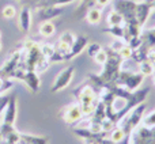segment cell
Returning a JSON list of instances; mask_svg holds the SVG:
<instances>
[{
    "instance_id": "6da1fadb",
    "label": "cell",
    "mask_w": 155,
    "mask_h": 144,
    "mask_svg": "<svg viewBox=\"0 0 155 144\" xmlns=\"http://www.w3.org/2000/svg\"><path fill=\"white\" fill-rule=\"evenodd\" d=\"M144 110H146V103L137 105L132 110H129L123 118L117 123V126H120L127 135H131V132L134 131L136 126H139V124L142 123L143 117H144Z\"/></svg>"
},
{
    "instance_id": "7a4b0ae2",
    "label": "cell",
    "mask_w": 155,
    "mask_h": 144,
    "mask_svg": "<svg viewBox=\"0 0 155 144\" xmlns=\"http://www.w3.org/2000/svg\"><path fill=\"white\" fill-rule=\"evenodd\" d=\"M144 75H142L140 72H134V71H125L121 70L120 74L116 80V86L125 88L127 91H136L140 87V84L143 83Z\"/></svg>"
},
{
    "instance_id": "3957f363",
    "label": "cell",
    "mask_w": 155,
    "mask_h": 144,
    "mask_svg": "<svg viewBox=\"0 0 155 144\" xmlns=\"http://www.w3.org/2000/svg\"><path fill=\"white\" fill-rule=\"evenodd\" d=\"M113 10L121 14L124 22L135 18L136 14V2L135 0H113Z\"/></svg>"
},
{
    "instance_id": "277c9868",
    "label": "cell",
    "mask_w": 155,
    "mask_h": 144,
    "mask_svg": "<svg viewBox=\"0 0 155 144\" xmlns=\"http://www.w3.org/2000/svg\"><path fill=\"white\" fill-rule=\"evenodd\" d=\"M74 74H75V68L74 67L64 68V70L56 76V79H54V83L51 88L52 93H57V91L64 90L65 87H68V84H70L71 80H72Z\"/></svg>"
},
{
    "instance_id": "5b68a950",
    "label": "cell",
    "mask_w": 155,
    "mask_h": 144,
    "mask_svg": "<svg viewBox=\"0 0 155 144\" xmlns=\"http://www.w3.org/2000/svg\"><path fill=\"white\" fill-rule=\"evenodd\" d=\"M61 118L64 120V123H67V124L79 123V121L83 118L79 103H72V105L65 106L64 109L61 110Z\"/></svg>"
},
{
    "instance_id": "8992f818",
    "label": "cell",
    "mask_w": 155,
    "mask_h": 144,
    "mask_svg": "<svg viewBox=\"0 0 155 144\" xmlns=\"http://www.w3.org/2000/svg\"><path fill=\"white\" fill-rule=\"evenodd\" d=\"M37 18L38 21L45 22V21H51V19L56 18V16L61 15L63 14V7L61 5H46V7H41L37 8Z\"/></svg>"
},
{
    "instance_id": "52a82bcc",
    "label": "cell",
    "mask_w": 155,
    "mask_h": 144,
    "mask_svg": "<svg viewBox=\"0 0 155 144\" xmlns=\"http://www.w3.org/2000/svg\"><path fill=\"white\" fill-rule=\"evenodd\" d=\"M87 45H88V38L86 37V35H76L74 44L71 45L70 52L64 56V60H71V59H74V57L79 56V54L87 48Z\"/></svg>"
},
{
    "instance_id": "ba28073f",
    "label": "cell",
    "mask_w": 155,
    "mask_h": 144,
    "mask_svg": "<svg viewBox=\"0 0 155 144\" xmlns=\"http://www.w3.org/2000/svg\"><path fill=\"white\" fill-rule=\"evenodd\" d=\"M16 120V98L14 95H10V99L7 102V106L3 110V123L4 125H14Z\"/></svg>"
},
{
    "instance_id": "9c48e42d",
    "label": "cell",
    "mask_w": 155,
    "mask_h": 144,
    "mask_svg": "<svg viewBox=\"0 0 155 144\" xmlns=\"http://www.w3.org/2000/svg\"><path fill=\"white\" fill-rule=\"evenodd\" d=\"M151 10H153V7H151V4L148 2L136 3V14H135V18H136V21L139 22L142 26H144V23L147 22Z\"/></svg>"
},
{
    "instance_id": "30bf717a",
    "label": "cell",
    "mask_w": 155,
    "mask_h": 144,
    "mask_svg": "<svg viewBox=\"0 0 155 144\" xmlns=\"http://www.w3.org/2000/svg\"><path fill=\"white\" fill-rule=\"evenodd\" d=\"M21 80L26 83L27 87L31 90V93H37L38 88H40V77H38V75L35 71L26 70L23 72V75H22Z\"/></svg>"
},
{
    "instance_id": "8fae6325",
    "label": "cell",
    "mask_w": 155,
    "mask_h": 144,
    "mask_svg": "<svg viewBox=\"0 0 155 144\" xmlns=\"http://www.w3.org/2000/svg\"><path fill=\"white\" fill-rule=\"evenodd\" d=\"M31 26V8L23 5L19 14V29L23 33H27Z\"/></svg>"
},
{
    "instance_id": "7c38bea8",
    "label": "cell",
    "mask_w": 155,
    "mask_h": 144,
    "mask_svg": "<svg viewBox=\"0 0 155 144\" xmlns=\"http://www.w3.org/2000/svg\"><path fill=\"white\" fill-rule=\"evenodd\" d=\"M86 21L90 25H98L102 19V10L99 7H91L86 12Z\"/></svg>"
},
{
    "instance_id": "4fadbf2b",
    "label": "cell",
    "mask_w": 155,
    "mask_h": 144,
    "mask_svg": "<svg viewBox=\"0 0 155 144\" xmlns=\"http://www.w3.org/2000/svg\"><path fill=\"white\" fill-rule=\"evenodd\" d=\"M54 31H56V26H54L51 21L42 22V23L40 25V29H38L40 35H42V37H45V38L52 37V35L54 34Z\"/></svg>"
},
{
    "instance_id": "5bb4252c",
    "label": "cell",
    "mask_w": 155,
    "mask_h": 144,
    "mask_svg": "<svg viewBox=\"0 0 155 144\" xmlns=\"http://www.w3.org/2000/svg\"><path fill=\"white\" fill-rule=\"evenodd\" d=\"M106 23H107V26H123L124 18H123L121 14L117 12V11L112 10L109 12V15H107V18H106Z\"/></svg>"
},
{
    "instance_id": "9a60e30c",
    "label": "cell",
    "mask_w": 155,
    "mask_h": 144,
    "mask_svg": "<svg viewBox=\"0 0 155 144\" xmlns=\"http://www.w3.org/2000/svg\"><path fill=\"white\" fill-rule=\"evenodd\" d=\"M22 144H48L46 137H37L33 135H22L21 139Z\"/></svg>"
},
{
    "instance_id": "2e32d148",
    "label": "cell",
    "mask_w": 155,
    "mask_h": 144,
    "mask_svg": "<svg viewBox=\"0 0 155 144\" xmlns=\"http://www.w3.org/2000/svg\"><path fill=\"white\" fill-rule=\"evenodd\" d=\"M105 33H110L113 38H123L124 40V34H125V27L123 26H107L106 29H104Z\"/></svg>"
},
{
    "instance_id": "e0dca14e",
    "label": "cell",
    "mask_w": 155,
    "mask_h": 144,
    "mask_svg": "<svg viewBox=\"0 0 155 144\" xmlns=\"http://www.w3.org/2000/svg\"><path fill=\"white\" fill-rule=\"evenodd\" d=\"M40 51L42 53V56L51 61L52 57L56 53V46L52 45V44H42V45H40Z\"/></svg>"
},
{
    "instance_id": "ac0fdd59",
    "label": "cell",
    "mask_w": 155,
    "mask_h": 144,
    "mask_svg": "<svg viewBox=\"0 0 155 144\" xmlns=\"http://www.w3.org/2000/svg\"><path fill=\"white\" fill-rule=\"evenodd\" d=\"M139 70H140V74L144 75V76H151L155 68L151 65V63L148 60H144V61L139 63Z\"/></svg>"
},
{
    "instance_id": "d6986e66",
    "label": "cell",
    "mask_w": 155,
    "mask_h": 144,
    "mask_svg": "<svg viewBox=\"0 0 155 144\" xmlns=\"http://www.w3.org/2000/svg\"><path fill=\"white\" fill-rule=\"evenodd\" d=\"M2 15H3V18H5V19H12V18H15V15H16V8L14 7V5H11V4L5 5V7L2 10Z\"/></svg>"
},
{
    "instance_id": "ffe728a7",
    "label": "cell",
    "mask_w": 155,
    "mask_h": 144,
    "mask_svg": "<svg viewBox=\"0 0 155 144\" xmlns=\"http://www.w3.org/2000/svg\"><path fill=\"white\" fill-rule=\"evenodd\" d=\"M143 44V38L142 35H137V37H131L128 41H127V45L129 46V48H132L135 51V49H137L140 45Z\"/></svg>"
},
{
    "instance_id": "44dd1931",
    "label": "cell",
    "mask_w": 155,
    "mask_h": 144,
    "mask_svg": "<svg viewBox=\"0 0 155 144\" xmlns=\"http://www.w3.org/2000/svg\"><path fill=\"white\" fill-rule=\"evenodd\" d=\"M142 124L144 126H147V128H153V126H155V110L154 112H151L148 116L143 117Z\"/></svg>"
},
{
    "instance_id": "7402d4cb",
    "label": "cell",
    "mask_w": 155,
    "mask_h": 144,
    "mask_svg": "<svg viewBox=\"0 0 155 144\" xmlns=\"http://www.w3.org/2000/svg\"><path fill=\"white\" fill-rule=\"evenodd\" d=\"M93 59L95 60V63H98V64L104 65L105 61L107 60V51H106V49H101V51H99L98 53H97L95 56L93 57Z\"/></svg>"
},
{
    "instance_id": "603a6c76",
    "label": "cell",
    "mask_w": 155,
    "mask_h": 144,
    "mask_svg": "<svg viewBox=\"0 0 155 144\" xmlns=\"http://www.w3.org/2000/svg\"><path fill=\"white\" fill-rule=\"evenodd\" d=\"M75 37L76 35H74L71 31H64L61 35H60L59 41H61V42H64V44H68V45H72L74 41H75Z\"/></svg>"
},
{
    "instance_id": "cb8c5ba5",
    "label": "cell",
    "mask_w": 155,
    "mask_h": 144,
    "mask_svg": "<svg viewBox=\"0 0 155 144\" xmlns=\"http://www.w3.org/2000/svg\"><path fill=\"white\" fill-rule=\"evenodd\" d=\"M117 53L120 54V56L123 57L124 60H128V59H132V53H134V49L129 48L128 45H125V46H123V48H121L120 51L117 52Z\"/></svg>"
},
{
    "instance_id": "d4e9b609",
    "label": "cell",
    "mask_w": 155,
    "mask_h": 144,
    "mask_svg": "<svg viewBox=\"0 0 155 144\" xmlns=\"http://www.w3.org/2000/svg\"><path fill=\"white\" fill-rule=\"evenodd\" d=\"M125 45H127V42L123 40V38H114V40H113V42L110 44L109 48L112 49V51H114V52H118L121 48H123V46H125Z\"/></svg>"
},
{
    "instance_id": "484cf974",
    "label": "cell",
    "mask_w": 155,
    "mask_h": 144,
    "mask_svg": "<svg viewBox=\"0 0 155 144\" xmlns=\"http://www.w3.org/2000/svg\"><path fill=\"white\" fill-rule=\"evenodd\" d=\"M12 80L11 79H7V77H2L0 76V93L3 91H7L10 87H12Z\"/></svg>"
},
{
    "instance_id": "4316f807",
    "label": "cell",
    "mask_w": 155,
    "mask_h": 144,
    "mask_svg": "<svg viewBox=\"0 0 155 144\" xmlns=\"http://www.w3.org/2000/svg\"><path fill=\"white\" fill-rule=\"evenodd\" d=\"M101 49H102V46L99 44H90V45H87V54L90 57H94Z\"/></svg>"
},
{
    "instance_id": "83f0119b",
    "label": "cell",
    "mask_w": 155,
    "mask_h": 144,
    "mask_svg": "<svg viewBox=\"0 0 155 144\" xmlns=\"http://www.w3.org/2000/svg\"><path fill=\"white\" fill-rule=\"evenodd\" d=\"M147 60L151 63V65L155 68V49H150V51H148Z\"/></svg>"
},
{
    "instance_id": "f1b7e54d",
    "label": "cell",
    "mask_w": 155,
    "mask_h": 144,
    "mask_svg": "<svg viewBox=\"0 0 155 144\" xmlns=\"http://www.w3.org/2000/svg\"><path fill=\"white\" fill-rule=\"evenodd\" d=\"M94 2H95V4L98 5L99 8H104V7H106V5L109 4L112 0H94Z\"/></svg>"
},
{
    "instance_id": "f546056e",
    "label": "cell",
    "mask_w": 155,
    "mask_h": 144,
    "mask_svg": "<svg viewBox=\"0 0 155 144\" xmlns=\"http://www.w3.org/2000/svg\"><path fill=\"white\" fill-rule=\"evenodd\" d=\"M147 2L151 4V7H153V10H155V0H147Z\"/></svg>"
},
{
    "instance_id": "4dcf8cb0",
    "label": "cell",
    "mask_w": 155,
    "mask_h": 144,
    "mask_svg": "<svg viewBox=\"0 0 155 144\" xmlns=\"http://www.w3.org/2000/svg\"><path fill=\"white\" fill-rule=\"evenodd\" d=\"M151 76L154 77V80H155V70H154V72H153V75H151Z\"/></svg>"
},
{
    "instance_id": "1f68e13d",
    "label": "cell",
    "mask_w": 155,
    "mask_h": 144,
    "mask_svg": "<svg viewBox=\"0 0 155 144\" xmlns=\"http://www.w3.org/2000/svg\"><path fill=\"white\" fill-rule=\"evenodd\" d=\"M136 3H139V2H144V0H135Z\"/></svg>"
},
{
    "instance_id": "d6a6232c",
    "label": "cell",
    "mask_w": 155,
    "mask_h": 144,
    "mask_svg": "<svg viewBox=\"0 0 155 144\" xmlns=\"http://www.w3.org/2000/svg\"><path fill=\"white\" fill-rule=\"evenodd\" d=\"M2 140H3V139H2V135H0V143H2Z\"/></svg>"
},
{
    "instance_id": "836d02e7",
    "label": "cell",
    "mask_w": 155,
    "mask_h": 144,
    "mask_svg": "<svg viewBox=\"0 0 155 144\" xmlns=\"http://www.w3.org/2000/svg\"><path fill=\"white\" fill-rule=\"evenodd\" d=\"M0 51H2V42H0Z\"/></svg>"
},
{
    "instance_id": "e575fe53",
    "label": "cell",
    "mask_w": 155,
    "mask_h": 144,
    "mask_svg": "<svg viewBox=\"0 0 155 144\" xmlns=\"http://www.w3.org/2000/svg\"><path fill=\"white\" fill-rule=\"evenodd\" d=\"M0 37H2V33H0Z\"/></svg>"
},
{
    "instance_id": "d590c367",
    "label": "cell",
    "mask_w": 155,
    "mask_h": 144,
    "mask_svg": "<svg viewBox=\"0 0 155 144\" xmlns=\"http://www.w3.org/2000/svg\"><path fill=\"white\" fill-rule=\"evenodd\" d=\"M21 2H23V0H21Z\"/></svg>"
},
{
    "instance_id": "8d00e7d4",
    "label": "cell",
    "mask_w": 155,
    "mask_h": 144,
    "mask_svg": "<svg viewBox=\"0 0 155 144\" xmlns=\"http://www.w3.org/2000/svg\"><path fill=\"white\" fill-rule=\"evenodd\" d=\"M154 82H155V80H154Z\"/></svg>"
}]
</instances>
